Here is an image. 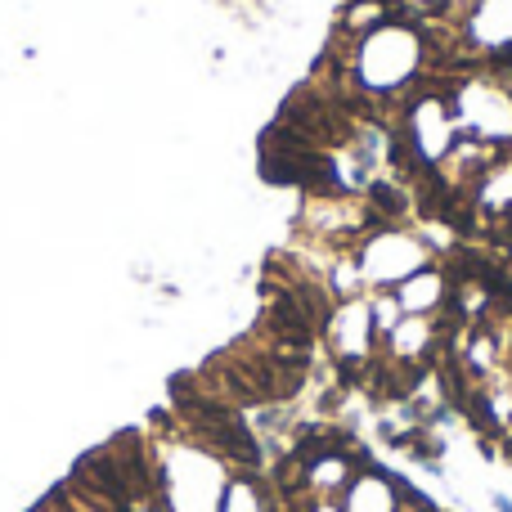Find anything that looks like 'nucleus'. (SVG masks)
Instances as JSON below:
<instances>
[{"label":"nucleus","instance_id":"nucleus-2","mask_svg":"<svg viewBox=\"0 0 512 512\" xmlns=\"http://www.w3.org/2000/svg\"><path fill=\"white\" fill-rule=\"evenodd\" d=\"M423 248H418L409 234H373L360 248V279L378 283V288H400L409 274L423 270Z\"/></svg>","mask_w":512,"mask_h":512},{"label":"nucleus","instance_id":"nucleus-3","mask_svg":"<svg viewBox=\"0 0 512 512\" xmlns=\"http://www.w3.org/2000/svg\"><path fill=\"white\" fill-rule=\"evenodd\" d=\"M468 32L481 45H512V0H477Z\"/></svg>","mask_w":512,"mask_h":512},{"label":"nucleus","instance_id":"nucleus-1","mask_svg":"<svg viewBox=\"0 0 512 512\" xmlns=\"http://www.w3.org/2000/svg\"><path fill=\"white\" fill-rule=\"evenodd\" d=\"M423 63V45L409 27L400 23H378L360 36L355 45V81L364 90H396L405 86L409 77Z\"/></svg>","mask_w":512,"mask_h":512}]
</instances>
